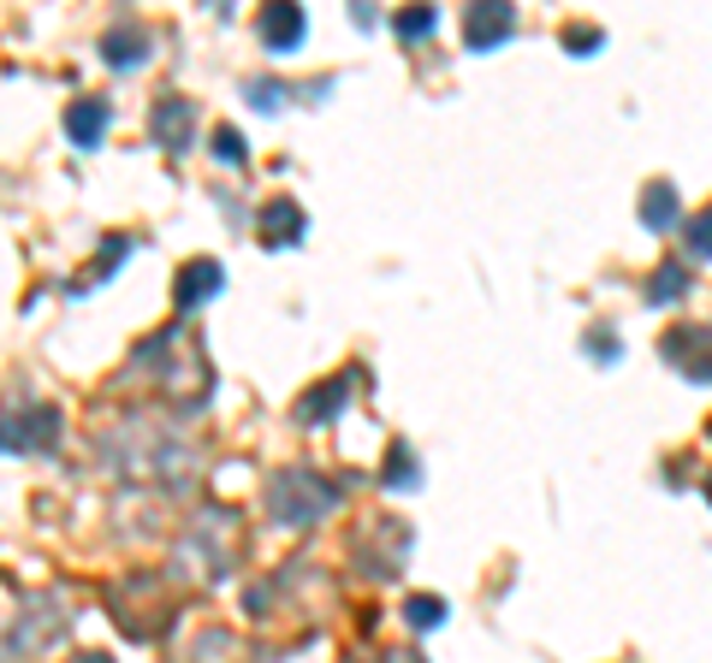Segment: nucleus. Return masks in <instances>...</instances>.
<instances>
[{"label": "nucleus", "mask_w": 712, "mask_h": 663, "mask_svg": "<svg viewBox=\"0 0 712 663\" xmlns=\"http://www.w3.org/2000/svg\"><path fill=\"white\" fill-rule=\"evenodd\" d=\"M665 356H671V367H682L689 379H712V332H701V327L665 332Z\"/></svg>", "instance_id": "obj_1"}, {"label": "nucleus", "mask_w": 712, "mask_h": 663, "mask_svg": "<svg viewBox=\"0 0 712 663\" xmlns=\"http://www.w3.org/2000/svg\"><path fill=\"white\" fill-rule=\"evenodd\" d=\"M511 7H475L470 19H463V42H470V48H493V42H505L511 36Z\"/></svg>", "instance_id": "obj_2"}, {"label": "nucleus", "mask_w": 712, "mask_h": 663, "mask_svg": "<svg viewBox=\"0 0 712 663\" xmlns=\"http://www.w3.org/2000/svg\"><path fill=\"white\" fill-rule=\"evenodd\" d=\"M261 238H268L273 249H285V243L303 238V214H297L292 196H280V202H268V208H261Z\"/></svg>", "instance_id": "obj_3"}, {"label": "nucleus", "mask_w": 712, "mask_h": 663, "mask_svg": "<svg viewBox=\"0 0 712 663\" xmlns=\"http://www.w3.org/2000/svg\"><path fill=\"white\" fill-rule=\"evenodd\" d=\"M155 137H161L167 149H184V142H191V101L161 95V107H155Z\"/></svg>", "instance_id": "obj_4"}, {"label": "nucleus", "mask_w": 712, "mask_h": 663, "mask_svg": "<svg viewBox=\"0 0 712 663\" xmlns=\"http://www.w3.org/2000/svg\"><path fill=\"white\" fill-rule=\"evenodd\" d=\"M221 278H226V273L214 267L208 255H202V261H191V267L179 273V308H196V302H208L214 290H221Z\"/></svg>", "instance_id": "obj_5"}, {"label": "nucleus", "mask_w": 712, "mask_h": 663, "mask_svg": "<svg viewBox=\"0 0 712 663\" xmlns=\"http://www.w3.org/2000/svg\"><path fill=\"white\" fill-rule=\"evenodd\" d=\"M297 36H303V12L297 7H268L261 12V42H268L273 54H285Z\"/></svg>", "instance_id": "obj_6"}, {"label": "nucleus", "mask_w": 712, "mask_h": 663, "mask_svg": "<svg viewBox=\"0 0 712 663\" xmlns=\"http://www.w3.org/2000/svg\"><path fill=\"white\" fill-rule=\"evenodd\" d=\"M101 125H108V101H71L66 130H71V142H78V149H95Z\"/></svg>", "instance_id": "obj_7"}, {"label": "nucleus", "mask_w": 712, "mask_h": 663, "mask_svg": "<svg viewBox=\"0 0 712 663\" xmlns=\"http://www.w3.org/2000/svg\"><path fill=\"white\" fill-rule=\"evenodd\" d=\"M344 397H351V386H344V379H327L315 397H303V403H297V415H303V421H327V415H339Z\"/></svg>", "instance_id": "obj_8"}, {"label": "nucleus", "mask_w": 712, "mask_h": 663, "mask_svg": "<svg viewBox=\"0 0 712 663\" xmlns=\"http://www.w3.org/2000/svg\"><path fill=\"white\" fill-rule=\"evenodd\" d=\"M682 290H689V267H682V261H665V267L647 278V302H677Z\"/></svg>", "instance_id": "obj_9"}, {"label": "nucleus", "mask_w": 712, "mask_h": 663, "mask_svg": "<svg viewBox=\"0 0 712 663\" xmlns=\"http://www.w3.org/2000/svg\"><path fill=\"white\" fill-rule=\"evenodd\" d=\"M642 219H647L653 231L671 226V219H677V190H671V184H653V190H647V202H642Z\"/></svg>", "instance_id": "obj_10"}, {"label": "nucleus", "mask_w": 712, "mask_h": 663, "mask_svg": "<svg viewBox=\"0 0 712 663\" xmlns=\"http://www.w3.org/2000/svg\"><path fill=\"white\" fill-rule=\"evenodd\" d=\"M404 616H410V628H421V633H428V628H440L445 604H440V598H410V604H404Z\"/></svg>", "instance_id": "obj_11"}, {"label": "nucleus", "mask_w": 712, "mask_h": 663, "mask_svg": "<svg viewBox=\"0 0 712 663\" xmlns=\"http://www.w3.org/2000/svg\"><path fill=\"white\" fill-rule=\"evenodd\" d=\"M689 255H701V261H712V208L689 219Z\"/></svg>", "instance_id": "obj_12"}, {"label": "nucleus", "mask_w": 712, "mask_h": 663, "mask_svg": "<svg viewBox=\"0 0 712 663\" xmlns=\"http://www.w3.org/2000/svg\"><path fill=\"white\" fill-rule=\"evenodd\" d=\"M137 48H143L137 36H108V60H113V66H137V60H143Z\"/></svg>", "instance_id": "obj_13"}, {"label": "nucleus", "mask_w": 712, "mask_h": 663, "mask_svg": "<svg viewBox=\"0 0 712 663\" xmlns=\"http://www.w3.org/2000/svg\"><path fill=\"white\" fill-rule=\"evenodd\" d=\"M433 24H440V12H433V7H421V12H410V19H398V36H428Z\"/></svg>", "instance_id": "obj_14"}, {"label": "nucleus", "mask_w": 712, "mask_h": 663, "mask_svg": "<svg viewBox=\"0 0 712 663\" xmlns=\"http://www.w3.org/2000/svg\"><path fill=\"white\" fill-rule=\"evenodd\" d=\"M386 485H416V456L404 450V445L392 450V480H386Z\"/></svg>", "instance_id": "obj_15"}, {"label": "nucleus", "mask_w": 712, "mask_h": 663, "mask_svg": "<svg viewBox=\"0 0 712 663\" xmlns=\"http://www.w3.org/2000/svg\"><path fill=\"white\" fill-rule=\"evenodd\" d=\"M214 155L238 167V160H244V137H238V130H214Z\"/></svg>", "instance_id": "obj_16"}, {"label": "nucleus", "mask_w": 712, "mask_h": 663, "mask_svg": "<svg viewBox=\"0 0 712 663\" xmlns=\"http://www.w3.org/2000/svg\"><path fill=\"white\" fill-rule=\"evenodd\" d=\"M256 107H280V83H250Z\"/></svg>", "instance_id": "obj_17"}, {"label": "nucleus", "mask_w": 712, "mask_h": 663, "mask_svg": "<svg viewBox=\"0 0 712 663\" xmlns=\"http://www.w3.org/2000/svg\"><path fill=\"white\" fill-rule=\"evenodd\" d=\"M707 498H712V485H707Z\"/></svg>", "instance_id": "obj_18"}]
</instances>
